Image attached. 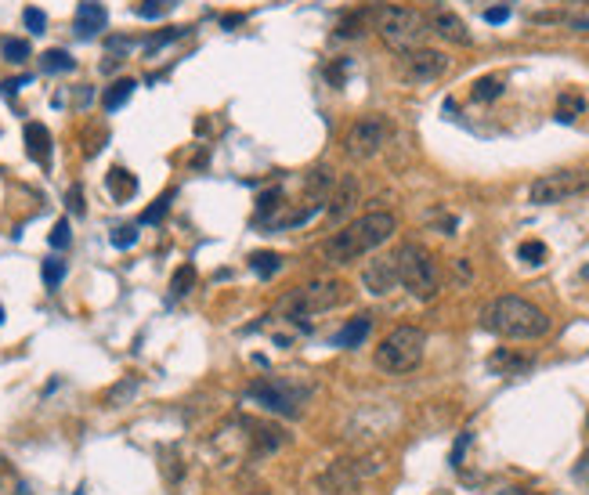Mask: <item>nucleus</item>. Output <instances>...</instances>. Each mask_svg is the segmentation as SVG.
Returning a JSON list of instances; mask_svg holds the SVG:
<instances>
[{"label": "nucleus", "mask_w": 589, "mask_h": 495, "mask_svg": "<svg viewBox=\"0 0 589 495\" xmlns=\"http://www.w3.org/2000/svg\"><path fill=\"white\" fill-rule=\"evenodd\" d=\"M517 257H521L525 264H542V260H546V246H542L539 239H528V243L517 246Z\"/></svg>", "instance_id": "obj_31"}, {"label": "nucleus", "mask_w": 589, "mask_h": 495, "mask_svg": "<svg viewBox=\"0 0 589 495\" xmlns=\"http://www.w3.org/2000/svg\"><path fill=\"white\" fill-rule=\"evenodd\" d=\"M243 431H246V448L253 456H271L286 445V431L278 423H260V420H243Z\"/></svg>", "instance_id": "obj_11"}, {"label": "nucleus", "mask_w": 589, "mask_h": 495, "mask_svg": "<svg viewBox=\"0 0 589 495\" xmlns=\"http://www.w3.org/2000/svg\"><path fill=\"white\" fill-rule=\"evenodd\" d=\"M246 495H271L268 488H253V491H246Z\"/></svg>", "instance_id": "obj_41"}, {"label": "nucleus", "mask_w": 589, "mask_h": 495, "mask_svg": "<svg viewBox=\"0 0 589 495\" xmlns=\"http://www.w3.org/2000/svg\"><path fill=\"white\" fill-rule=\"evenodd\" d=\"M398 69L409 83H431L438 76H445L448 69V55L445 51H434V47H413L398 58Z\"/></svg>", "instance_id": "obj_10"}, {"label": "nucleus", "mask_w": 589, "mask_h": 495, "mask_svg": "<svg viewBox=\"0 0 589 495\" xmlns=\"http://www.w3.org/2000/svg\"><path fill=\"white\" fill-rule=\"evenodd\" d=\"M365 30H372V8L347 12V15L337 22V37H362Z\"/></svg>", "instance_id": "obj_20"}, {"label": "nucleus", "mask_w": 589, "mask_h": 495, "mask_svg": "<svg viewBox=\"0 0 589 495\" xmlns=\"http://www.w3.org/2000/svg\"><path fill=\"white\" fill-rule=\"evenodd\" d=\"M69 239H73V235H69V221L62 218V221L51 228V246H55V250H65V246H69Z\"/></svg>", "instance_id": "obj_36"}, {"label": "nucleus", "mask_w": 589, "mask_h": 495, "mask_svg": "<svg viewBox=\"0 0 589 495\" xmlns=\"http://www.w3.org/2000/svg\"><path fill=\"white\" fill-rule=\"evenodd\" d=\"M134 390H138V380H134V376H131V380H120V383H116V387L106 394V405H109V409H120V405L131 398Z\"/></svg>", "instance_id": "obj_29"}, {"label": "nucleus", "mask_w": 589, "mask_h": 495, "mask_svg": "<svg viewBox=\"0 0 589 495\" xmlns=\"http://www.w3.org/2000/svg\"><path fill=\"white\" fill-rule=\"evenodd\" d=\"M15 495H33V491L30 488H15Z\"/></svg>", "instance_id": "obj_42"}, {"label": "nucleus", "mask_w": 589, "mask_h": 495, "mask_svg": "<svg viewBox=\"0 0 589 495\" xmlns=\"http://www.w3.org/2000/svg\"><path fill=\"white\" fill-rule=\"evenodd\" d=\"M26 149H30V156L40 166H47V159H51V134H47L44 124H26Z\"/></svg>", "instance_id": "obj_19"}, {"label": "nucleus", "mask_w": 589, "mask_h": 495, "mask_svg": "<svg viewBox=\"0 0 589 495\" xmlns=\"http://www.w3.org/2000/svg\"><path fill=\"white\" fill-rule=\"evenodd\" d=\"M22 22H26L30 33H44V30H47V15H44L40 8H26V12H22Z\"/></svg>", "instance_id": "obj_34"}, {"label": "nucleus", "mask_w": 589, "mask_h": 495, "mask_svg": "<svg viewBox=\"0 0 589 495\" xmlns=\"http://www.w3.org/2000/svg\"><path fill=\"white\" fill-rule=\"evenodd\" d=\"M275 210H282V192H278V188L260 192V195H257V218H268V214H275Z\"/></svg>", "instance_id": "obj_30"}, {"label": "nucleus", "mask_w": 589, "mask_h": 495, "mask_svg": "<svg viewBox=\"0 0 589 495\" xmlns=\"http://www.w3.org/2000/svg\"><path fill=\"white\" fill-rule=\"evenodd\" d=\"M134 87H138V83H134L131 76H124V80L109 83V87H106V94H102V109H106V113H116V109L127 102V98L134 94Z\"/></svg>", "instance_id": "obj_21"}, {"label": "nucleus", "mask_w": 589, "mask_h": 495, "mask_svg": "<svg viewBox=\"0 0 589 495\" xmlns=\"http://www.w3.org/2000/svg\"><path fill=\"white\" fill-rule=\"evenodd\" d=\"M578 113H585V98L582 94H575V90H568V94H560V106H557V120L560 124H571Z\"/></svg>", "instance_id": "obj_23"}, {"label": "nucleus", "mask_w": 589, "mask_h": 495, "mask_svg": "<svg viewBox=\"0 0 589 495\" xmlns=\"http://www.w3.org/2000/svg\"><path fill=\"white\" fill-rule=\"evenodd\" d=\"M192 286H195V268L192 264H181L174 271V278H170V296H174V301H177V296H188Z\"/></svg>", "instance_id": "obj_24"}, {"label": "nucleus", "mask_w": 589, "mask_h": 495, "mask_svg": "<svg viewBox=\"0 0 589 495\" xmlns=\"http://www.w3.org/2000/svg\"><path fill=\"white\" fill-rule=\"evenodd\" d=\"M250 268H253V275H257V278H271V275H278L282 257H278V253H271V250H260V253H253V257H250Z\"/></svg>", "instance_id": "obj_22"}, {"label": "nucleus", "mask_w": 589, "mask_h": 495, "mask_svg": "<svg viewBox=\"0 0 589 495\" xmlns=\"http://www.w3.org/2000/svg\"><path fill=\"white\" fill-rule=\"evenodd\" d=\"M488 369H492L496 376H517V372L532 369V358L528 354H517L510 347H499L492 358H488Z\"/></svg>", "instance_id": "obj_17"}, {"label": "nucleus", "mask_w": 589, "mask_h": 495, "mask_svg": "<svg viewBox=\"0 0 589 495\" xmlns=\"http://www.w3.org/2000/svg\"><path fill=\"white\" fill-rule=\"evenodd\" d=\"M466 448H470V431H463L459 438H456V445H452V456H448V463L459 470L463 466V456H466Z\"/></svg>", "instance_id": "obj_35"}, {"label": "nucleus", "mask_w": 589, "mask_h": 495, "mask_svg": "<svg viewBox=\"0 0 589 495\" xmlns=\"http://www.w3.org/2000/svg\"><path fill=\"white\" fill-rule=\"evenodd\" d=\"M0 55H4L12 65H22L30 58V44L19 40V37H4V40H0Z\"/></svg>", "instance_id": "obj_25"}, {"label": "nucleus", "mask_w": 589, "mask_h": 495, "mask_svg": "<svg viewBox=\"0 0 589 495\" xmlns=\"http://www.w3.org/2000/svg\"><path fill=\"white\" fill-rule=\"evenodd\" d=\"M484 19L499 26V22H507V19H510V12H507V8H488V12H484Z\"/></svg>", "instance_id": "obj_39"}, {"label": "nucleus", "mask_w": 589, "mask_h": 495, "mask_svg": "<svg viewBox=\"0 0 589 495\" xmlns=\"http://www.w3.org/2000/svg\"><path fill=\"white\" fill-rule=\"evenodd\" d=\"M69 210L73 214H83V192L80 188H69Z\"/></svg>", "instance_id": "obj_38"}, {"label": "nucleus", "mask_w": 589, "mask_h": 495, "mask_svg": "<svg viewBox=\"0 0 589 495\" xmlns=\"http://www.w3.org/2000/svg\"><path fill=\"white\" fill-rule=\"evenodd\" d=\"M40 275H44L47 289H55V286H58V282L65 278V260H58V257H47V260H44V271H40Z\"/></svg>", "instance_id": "obj_32"}, {"label": "nucleus", "mask_w": 589, "mask_h": 495, "mask_svg": "<svg viewBox=\"0 0 589 495\" xmlns=\"http://www.w3.org/2000/svg\"><path fill=\"white\" fill-rule=\"evenodd\" d=\"M372 333V319L369 315H358V319H351L337 337H333V347H344V351H354V347H362L365 344V337Z\"/></svg>", "instance_id": "obj_16"}, {"label": "nucleus", "mask_w": 589, "mask_h": 495, "mask_svg": "<svg viewBox=\"0 0 589 495\" xmlns=\"http://www.w3.org/2000/svg\"><path fill=\"white\" fill-rule=\"evenodd\" d=\"M106 22H109V15H106V4H102V0H80V4H76V22H73V26H76L80 37L102 33Z\"/></svg>", "instance_id": "obj_13"}, {"label": "nucleus", "mask_w": 589, "mask_h": 495, "mask_svg": "<svg viewBox=\"0 0 589 495\" xmlns=\"http://www.w3.org/2000/svg\"><path fill=\"white\" fill-rule=\"evenodd\" d=\"M312 387L304 383H289V380H257L250 390H246V402L268 409V413H278L286 420H297L304 402H308Z\"/></svg>", "instance_id": "obj_7"}, {"label": "nucleus", "mask_w": 589, "mask_h": 495, "mask_svg": "<svg viewBox=\"0 0 589 495\" xmlns=\"http://www.w3.org/2000/svg\"><path fill=\"white\" fill-rule=\"evenodd\" d=\"M177 37H184V26H170L166 33H159V37H152V40H149V55H152L156 47H163V44H170V40H177Z\"/></svg>", "instance_id": "obj_37"}, {"label": "nucleus", "mask_w": 589, "mask_h": 495, "mask_svg": "<svg viewBox=\"0 0 589 495\" xmlns=\"http://www.w3.org/2000/svg\"><path fill=\"white\" fill-rule=\"evenodd\" d=\"M40 65H44L47 73H69L76 62L69 58V51H62V47H51V51H44V55H40Z\"/></svg>", "instance_id": "obj_26"}, {"label": "nucleus", "mask_w": 589, "mask_h": 495, "mask_svg": "<svg viewBox=\"0 0 589 495\" xmlns=\"http://www.w3.org/2000/svg\"><path fill=\"white\" fill-rule=\"evenodd\" d=\"M372 30L395 55H405L413 47H423L431 22L420 12L402 8V4H376L372 8Z\"/></svg>", "instance_id": "obj_3"}, {"label": "nucleus", "mask_w": 589, "mask_h": 495, "mask_svg": "<svg viewBox=\"0 0 589 495\" xmlns=\"http://www.w3.org/2000/svg\"><path fill=\"white\" fill-rule=\"evenodd\" d=\"M109 239H113V246H116V250H127V246H134V243H138V228H134V225H120V228H113V235H109Z\"/></svg>", "instance_id": "obj_33"}, {"label": "nucleus", "mask_w": 589, "mask_h": 495, "mask_svg": "<svg viewBox=\"0 0 589 495\" xmlns=\"http://www.w3.org/2000/svg\"><path fill=\"white\" fill-rule=\"evenodd\" d=\"M431 30H434L441 40H448V44H470V40H474L470 30H466V22H463L459 15H452V12H438V15L431 19Z\"/></svg>", "instance_id": "obj_15"}, {"label": "nucleus", "mask_w": 589, "mask_h": 495, "mask_svg": "<svg viewBox=\"0 0 589 495\" xmlns=\"http://www.w3.org/2000/svg\"><path fill=\"white\" fill-rule=\"evenodd\" d=\"M395 232H398L395 214H387V210L362 214V218H354L351 225H344L337 235H329L322 243V257H326V264H351V260L380 250Z\"/></svg>", "instance_id": "obj_1"}, {"label": "nucleus", "mask_w": 589, "mask_h": 495, "mask_svg": "<svg viewBox=\"0 0 589 495\" xmlns=\"http://www.w3.org/2000/svg\"><path fill=\"white\" fill-rule=\"evenodd\" d=\"M221 22H225V26H239V22H243V15H225Z\"/></svg>", "instance_id": "obj_40"}, {"label": "nucleus", "mask_w": 589, "mask_h": 495, "mask_svg": "<svg viewBox=\"0 0 589 495\" xmlns=\"http://www.w3.org/2000/svg\"><path fill=\"white\" fill-rule=\"evenodd\" d=\"M347 301V286L337 282V278H315L308 286H297L289 289L282 301H278V312L293 322H304V319H315L322 312H333Z\"/></svg>", "instance_id": "obj_4"}, {"label": "nucleus", "mask_w": 589, "mask_h": 495, "mask_svg": "<svg viewBox=\"0 0 589 495\" xmlns=\"http://www.w3.org/2000/svg\"><path fill=\"white\" fill-rule=\"evenodd\" d=\"M589 192V170H553V174H542L539 181H532V203L535 207H557V203H568L575 195Z\"/></svg>", "instance_id": "obj_8"}, {"label": "nucleus", "mask_w": 589, "mask_h": 495, "mask_svg": "<svg viewBox=\"0 0 589 495\" xmlns=\"http://www.w3.org/2000/svg\"><path fill=\"white\" fill-rule=\"evenodd\" d=\"M423 351H427V333L423 329H416V326H395V329L380 340V347H376V369L395 372V376L413 372V369H420Z\"/></svg>", "instance_id": "obj_5"}, {"label": "nucleus", "mask_w": 589, "mask_h": 495, "mask_svg": "<svg viewBox=\"0 0 589 495\" xmlns=\"http://www.w3.org/2000/svg\"><path fill=\"white\" fill-rule=\"evenodd\" d=\"M174 195H177L174 188H166L163 195H156V200H152V207L141 214V225H156V221H159V218L170 210V200H174Z\"/></svg>", "instance_id": "obj_28"}, {"label": "nucleus", "mask_w": 589, "mask_h": 495, "mask_svg": "<svg viewBox=\"0 0 589 495\" xmlns=\"http://www.w3.org/2000/svg\"><path fill=\"white\" fill-rule=\"evenodd\" d=\"M362 286L372 293V296H387L390 289L398 286V268H395V257H376L365 264L362 271Z\"/></svg>", "instance_id": "obj_12"}, {"label": "nucleus", "mask_w": 589, "mask_h": 495, "mask_svg": "<svg viewBox=\"0 0 589 495\" xmlns=\"http://www.w3.org/2000/svg\"><path fill=\"white\" fill-rule=\"evenodd\" d=\"M354 203H358V181L354 177H344V181H337L333 184V195H329V218L333 221H344L351 210H354Z\"/></svg>", "instance_id": "obj_14"}, {"label": "nucleus", "mask_w": 589, "mask_h": 495, "mask_svg": "<svg viewBox=\"0 0 589 495\" xmlns=\"http://www.w3.org/2000/svg\"><path fill=\"white\" fill-rule=\"evenodd\" d=\"M387 134H390L387 116H380V113L358 116V120L347 127V134H344V152H347V159H354V163L372 159V156L387 145Z\"/></svg>", "instance_id": "obj_9"}, {"label": "nucleus", "mask_w": 589, "mask_h": 495, "mask_svg": "<svg viewBox=\"0 0 589 495\" xmlns=\"http://www.w3.org/2000/svg\"><path fill=\"white\" fill-rule=\"evenodd\" d=\"M481 326L503 340H539L550 333V315L535 308L532 301H525V296L507 293V296H496L492 304H484Z\"/></svg>", "instance_id": "obj_2"}, {"label": "nucleus", "mask_w": 589, "mask_h": 495, "mask_svg": "<svg viewBox=\"0 0 589 495\" xmlns=\"http://www.w3.org/2000/svg\"><path fill=\"white\" fill-rule=\"evenodd\" d=\"M395 268H398V286H405L416 301H434L441 289V275H438V260L420 246V243H405L395 253Z\"/></svg>", "instance_id": "obj_6"}, {"label": "nucleus", "mask_w": 589, "mask_h": 495, "mask_svg": "<svg viewBox=\"0 0 589 495\" xmlns=\"http://www.w3.org/2000/svg\"><path fill=\"white\" fill-rule=\"evenodd\" d=\"M503 94V80L499 76H484L474 83V102H492V98Z\"/></svg>", "instance_id": "obj_27"}, {"label": "nucleus", "mask_w": 589, "mask_h": 495, "mask_svg": "<svg viewBox=\"0 0 589 495\" xmlns=\"http://www.w3.org/2000/svg\"><path fill=\"white\" fill-rule=\"evenodd\" d=\"M106 188H109V195L116 203H127V200H134V192H138V177L131 170H124V166H113L106 174Z\"/></svg>", "instance_id": "obj_18"}, {"label": "nucleus", "mask_w": 589, "mask_h": 495, "mask_svg": "<svg viewBox=\"0 0 589 495\" xmlns=\"http://www.w3.org/2000/svg\"><path fill=\"white\" fill-rule=\"evenodd\" d=\"M76 495H83V491H76Z\"/></svg>", "instance_id": "obj_43"}]
</instances>
